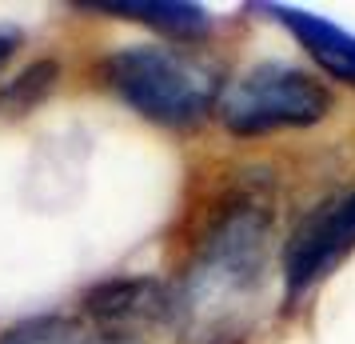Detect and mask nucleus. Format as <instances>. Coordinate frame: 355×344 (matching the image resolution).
<instances>
[{
  "instance_id": "1",
  "label": "nucleus",
  "mask_w": 355,
  "mask_h": 344,
  "mask_svg": "<svg viewBox=\"0 0 355 344\" xmlns=\"http://www.w3.org/2000/svg\"><path fill=\"white\" fill-rule=\"evenodd\" d=\"M100 76L124 108L160 129H200L224 92L220 68L172 44H124L100 60Z\"/></svg>"
},
{
  "instance_id": "11",
  "label": "nucleus",
  "mask_w": 355,
  "mask_h": 344,
  "mask_svg": "<svg viewBox=\"0 0 355 344\" xmlns=\"http://www.w3.org/2000/svg\"><path fill=\"white\" fill-rule=\"evenodd\" d=\"M80 344H140V341H132V336H96V341H80Z\"/></svg>"
},
{
  "instance_id": "7",
  "label": "nucleus",
  "mask_w": 355,
  "mask_h": 344,
  "mask_svg": "<svg viewBox=\"0 0 355 344\" xmlns=\"http://www.w3.org/2000/svg\"><path fill=\"white\" fill-rule=\"evenodd\" d=\"M84 8L104 13V17L136 20V24H148V28L176 36V40H204L211 33L208 8L184 4V0H96V4H84Z\"/></svg>"
},
{
  "instance_id": "3",
  "label": "nucleus",
  "mask_w": 355,
  "mask_h": 344,
  "mask_svg": "<svg viewBox=\"0 0 355 344\" xmlns=\"http://www.w3.org/2000/svg\"><path fill=\"white\" fill-rule=\"evenodd\" d=\"M331 108H336V97L320 76L284 60H263L224 84L216 116L232 136L252 140V136L323 124Z\"/></svg>"
},
{
  "instance_id": "2",
  "label": "nucleus",
  "mask_w": 355,
  "mask_h": 344,
  "mask_svg": "<svg viewBox=\"0 0 355 344\" xmlns=\"http://www.w3.org/2000/svg\"><path fill=\"white\" fill-rule=\"evenodd\" d=\"M272 200L256 193V188H240L227 193L208 224L200 232L192 248V268H188V284L176 309L192 312V316H208V312L232 309L243 293L256 288L263 261H268V245H272Z\"/></svg>"
},
{
  "instance_id": "6",
  "label": "nucleus",
  "mask_w": 355,
  "mask_h": 344,
  "mask_svg": "<svg viewBox=\"0 0 355 344\" xmlns=\"http://www.w3.org/2000/svg\"><path fill=\"white\" fill-rule=\"evenodd\" d=\"M268 13L300 40V49H304L331 81L352 84L355 88V36L347 33V28L331 24L327 17H311L304 8H284V4H268Z\"/></svg>"
},
{
  "instance_id": "8",
  "label": "nucleus",
  "mask_w": 355,
  "mask_h": 344,
  "mask_svg": "<svg viewBox=\"0 0 355 344\" xmlns=\"http://www.w3.org/2000/svg\"><path fill=\"white\" fill-rule=\"evenodd\" d=\"M56 81H60V65L56 60H36V65L20 68L12 81L0 84V116L36 113L56 92Z\"/></svg>"
},
{
  "instance_id": "10",
  "label": "nucleus",
  "mask_w": 355,
  "mask_h": 344,
  "mask_svg": "<svg viewBox=\"0 0 355 344\" xmlns=\"http://www.w3.org/2000/svg\"><path fill=\"white\" fill-rule=\"evenodd\" d=\"M20 44H24V33H20L17 24H0V68L17 56Z\"/></svg>"
},
{
  "instance_id": "5",
  "label": "nucleus",
  "mask_w": 355,
  "mask_h": 344,
  "mask_svg": "<svg viewBox=\"0 0 355 344\" xmlns=\"http://www.w3.org/2000/svg\"><path fill=\"white\" fill-rule=\"evenodd\" d=\"M84 312L112 336H132L136 328L160 325L176 312V296L156 277H116L84 293Z\"/></svg>"
},
{
  "instance_id": "9",
  "label": "nucleus",
  "mask_w": 355,
  "mask_h": 344,
  "mask_svg": "<svg viewBox=\"0 0 355 344\" xmlns=\"http://www.w3.org/2000/svg\"><path fill=\"white\" fill-rule=\"evenodd\" d=\"M0 344H80V328L64 312H40L4 328Z\"/></svg>"
},
{
  "instance_id": "4",
  "label": "nucleus",
  "mask_w": 355,
  "mask_h": 344,
  "mask_svg": "<svg viewBox=\"0 0 355 344\" xmlns=\"http://www.w3.org/2000/svg\"><path fill=\"white\" fill-rule=\"evenodd\" d=\"M355 252V188L320 204L284 245V300H304Z\"/></svg>"
}]
</instances>
